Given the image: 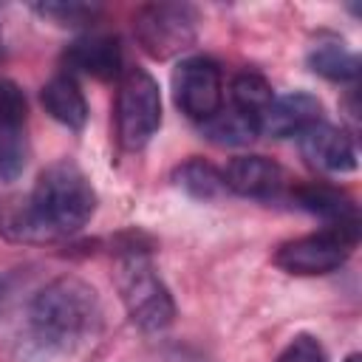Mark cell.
Here are the masks:
<instances>
[{
	"label": "cell",
	"mask_w": 362,
	"mask_h": 362,
	"mask_svg": "<svg viewBox=\"0 0 362 362\" xmlns=\"http://www.w3.org/2000/svg\"><path fill=\"white\" fill-rule=\"evenodd\" d=\"M173 99L195 122H206L221 110L223 82L221 68L209 57H187L173 71Z\"/></svg>",
	"instance_id": "cell-7"
},
{
	"label": "cell",
	"mask_w": 362,
	"mask_h": 362,
	"mask_svg": "<svg viewBox=\"0 0 362 362\" xmlns=\"http://www.w3.org/2000/svg\"><path fill=\"white\" fill-rule=\"evenodd\" d=\"M359 240L356 226H325L322 232L294 238L283 243L274 255V263L288 274H328L337 272Z\"/></svg>",
	"instance_id": "cell-6"
},
{
	"label": "cell",
	"mask_w": 362,
	"mask_h": 362,
	"mask_svg": "<svg viewBox=\"0 0 362 362\" xmlns=\"http://www.w3.org/2000/svg\"><path fill=\"white\" fill-rule=\"evenodd\" d=\"M308 68L331 82H351L359 76V57L342 42H317L308 51Z\"/></svg>",
	"instance_id": "cell-15"
},
{
	"label": "cell",
	"mask_w": 362,
	"mask_h": 362,
	"mask_svg": "<svg viewBox=\"0 0 362 362\" xmlns=\"http://www.w3.org/2000/svg\"><path fill=\"white\" fill-rule=\"evenodd\" d=\"M31 8L40 17H45L57 25H65V28L88 25L102 14L99 3H82V0H45V3H34Z\"/></svg>",
	"instance_id": "cell-18"
},
{
	"label": "cell",
	"mask_w": 362,
	"mask_h": 362,
	"mask_svg": "<svg viewBox=\"0 0 362 362\" xmlns=\"http://www.w3.org/2000/svg\"><path fill=\"white\" fill-rule=\"evenodd\" d=\"M223 181H226V189H232L238 195L274 198L286 184V173L277 161H272L266 156H238L226 164Z\"/></svg>",
	"instance_id": "cell-11"
},
{
	"label": "cell",
	"mask_w": 362,
	"mask_h": 362,
	"mask_svg": "<svg viewBox=\"0 0 362 362\" xmlns=\"http://www.w3.org/2000/svg\"><path fill=\"white\" fill-rule=\"evenodd\" d=\"M99 322L102 305L96 288L74 274L57 277L40 288L25 308V325L17 339L20 359L34 356L42 362L71 354L99 331Z\"/></svg>",
	"instance_id": "cell-1"
},
{
	"label": "cell",
	"mask_w": 362,
	"mask_h": 362,
	"mask_svg": "<svg viewBox=\"0 0 362 362\" xmlns=\"http://www.w3.org/2000/svg\"><path fill=\"white\" fill-rule=\"evenodd\" d=\"M297 139H300V153L311 167L339 175L356 170V147L345 130L328 122H317L308 130H303Z\"/></svg>",
	"instance_id": "cell-8"
},
{
	"label": "cell",
	"mask_w": 362,
	"mask_h": 362,
	"mask_svg": "<svg viewBox=\"0 0 362 362\" xmlns=\"http://www.w3.org/2000/svg\"><path fill=\"white\" fill-rule=\"evenodd\" d=\"M277 362H328V354L317 337L300 334L286 345V351L277 356Z\"/></svg>",
	"instance_id": "cell-21"
},
{
	"label": "cell",
	"mask_w": 362,
	"mask_h": 362,
	"mask_svg": "<svg viewBox=\"0 0 362 362\" xmlns=\"http://www.w3.org/2000/svg\"><path fill=\"white\" fill-rule=\"evenodd\" d=\"M65 65L93 79H116L124 74L122 42L110 34H85L65 48Z\"/></svg>",
	"instance_id": "cell-10"
},
{
	"label": "cell",
	"mask_w": 362,
	"mask_h": 362,
	"mask_svg": "<svg viewBox=\"0 0 362 362\" xmlns=\"http://www.w3.org/2000/svg\"><path fill=\"white\" fill-rule=\"evenodd\" d=\"M173 181L178 189H184L189 198H198V201H215L226 192L223 173L204 158H189L178 164L173 170Z\"/></svg>",
	"instance_id": "cell-14"
},
{
	"label": "cell",
	"mask_w": 362,
	"mask_h": 362,
	"mask_svg": "<svg viewBox=\"0 0 362 362\" xmlns=\"http://www.w3.org/2000/svg\"><path fill=\"white\" fill-rule=\"evenodd\" d=\"M28 164V141L20 127H0V181H17Z\"/></svg>",
	"instance_id": "cell-19"
},
{
	"label": "cell",
	"mask_w": 362,
	"mask_h": 362,
	"mask_svg": "<svg viewBox=\"0 0 362 362\" xmlns=\"http://www.w3.org/2000/svg\"><path fill=\"white\" fill-rule=\"evenodd\" d=\"M167 362H204V356L195 354V351H189V348H175V351L167 356Z\"/></svg>",
	"instance_id": "cell-22"
},
{
	"label": "cell",
	"mask_w": 362,
	"mask_h": 362,
	"mask_svg": "<svg viewBox=\"0 0 362 362\" xmlns=\"http://www.w3.org/2000/svg\"><path fill=\"white\" fill-rule=\"evenodd\" d=\"M133 37L153 59H170L192 48L198 11L189 3H147L133 17Z\"/></svg>",
	"instance_id": "cell-5"
},
{
	"label": "cell",
	"mask_w": 362,
	"mask_h": 362,
	"mask_svg": "<svg viewBox=\"0 0 362 362\" xmlns=\"http://www.w3.org/2000/svg\"><path fill=\"white\" fill-rule=\"evenodd\" d=\"M40 102L45 107V113L71 127V130H82L85 122H88V102H85V93L79 90L76 79L68 76V74H59V76H51L42 90H40Z\"/></svg>",
	"instance_id": "cell-13"
},
{
	"label": "cell",
	"mask_w": 362,
	"mask_h": 362,
	"mask_svg": "<svg viewBox=\"0 0 362 362\" xmlns=\"http://www.w3.org/2000/svg\"><path fill=\"white\" fill-rule=\"evenodd\" d=\"M322 105L317 96L305 93V90H294L286 96H274L272 105L266 107V113L257 119V133L260 136H274V139H286V136H300L303 130H308L311 124L322 122Z\"/></svg>",
	"instance_id": "cell-9"
},
{
	"label": "cell",
	"mask_w": 362,
	"mask_h": 362,
	"mask_svg": "<svg viewBox=\"0 0 362 362\" xmlns=\"http://www.w3.org/2000/svg\"><path fill=\"white\" fill-rule=\"evenodd\" d=\"M272 99H274V90H272V85L263 76H257V74H238L232 79V107L246 113L249 119L257 122L266 113V107L272 105Z\"/></svg>",
	"instance_id": "cell-17"
},
{
	"label": "cell",
	"mask_w": 362,
	"mask_h": 362,
	"mask_svg": "<svg viewBox=\"0 0 362 362\" xmlns=\"http://www.w3.org/2000/svg\"><path fill=\"white\" fill-rule=\"evenodd\" d=\"M161 124V90L144 68H127L119 76L116 136L124 150H141Z\"/></svg>",
	"instance_id": "cell-4"
},
{
	"label": "cell",
	"mask_w": 362,
	"mask_h": 362,
	"mask_svg": "<svg viewBox=\"0 0 362 362\" xmlns=\"http://www.w3.org/2000/svg\"><path fill=\"white\" fill-rule=\"evenodd\" d=\"M116 288L133 325L147 334L164 331L175 320V303L170 288L161 283L147 246L130 243L116 255Z\"/></svg>",
	"instance_id": "cell-3"
},
{
	"label": "cell",
	"mask_w": 362,
	"mask_h": 362,
	"mask_svg": "<svg viewBox=\"0 0 362 362\" xmlns=\"http://www.w3.org/2000/svg\"><path fill=\"white\" fill-rule=\"evenodd\" d=\"M201 130L209 141L215 144H226V147H238V144H249L257 133V122L249 119L246 113L229 107V110H218L212 119L201 122Z\"/></svg>",
	"instance_id": "cell-16"
},
{
	"label": "cell",
	"mask_w": 362,
	"mask_h": 362,
	"mask_svg": "<svg viewBox=\"0 0 362 362\" xmlns=\"http://www.w3.org/2000/svg\"><path fill=\"white\" fill-rule=\"evenodd\" d=\"M291 201L300 209L328 221V226H356L359 223L356 204L351 201V195H345L342 189H337L331 184H303L291 192Z\"/></svg>",
	"instance_id": "cell-12"
},
{
	"label": "cell",
	"mask_w": 362,
	"mask_h": 362,
	"mask_svg": "<svg viewBox=\"0 0 362 362\" xmlns=\"http://www.w3.org/2000/svg\"><path fill=\"white\" fill-rule=\"evenodd\" d=\"M25 93L17 82L0 79V127H23L25 122Z\"/></svg>",
	"instance_id": "cell-20"
},
{
	"label": "cell",
	"mask_w": 362,
	"mask_h": 362,
	"mask_svg": "<svg viewBox=\"0 0 362 362\" xmlns=\"http://www.w3.org/2000/svg\"><path fill=\"white\" fill-rule=\"evenodd\" d=\"M8 294H11V277L3 274V277H0V305L8 300Z\"/></svg>",
	"instance_id": "cell-23"
},
{
	"label": "cell",
	"mask_w": 362,
	"mask_h": 362,
	"mask_svg": "<svg viewBox=\"0 0 362 362\" xmlns=\"http://www.w3.org/2000/svg\"><path fill=\"white\" fill-rule=\"evenodd\" d=\"M25 201L42 243L79 232L96 209V192L88 175L68 158L48 164L37 175Z\"/></svg>",
	"instance_id": "cell-2"
},
{
	"label": "cell",
	"mask_w": 362,
	"mask_h": 362,
	"mask_svg": "<svg viewBox=\"0 0 362 362\" xmlns=\"http://www.w3.org/2000/svg\"><path fill=\"white\" fill-rule=\"evenodd\" d=\"M345 362H359V354H351V356H348Z\"/></svg>",
	"instance_id": "cell-24"
}]
</instances>
